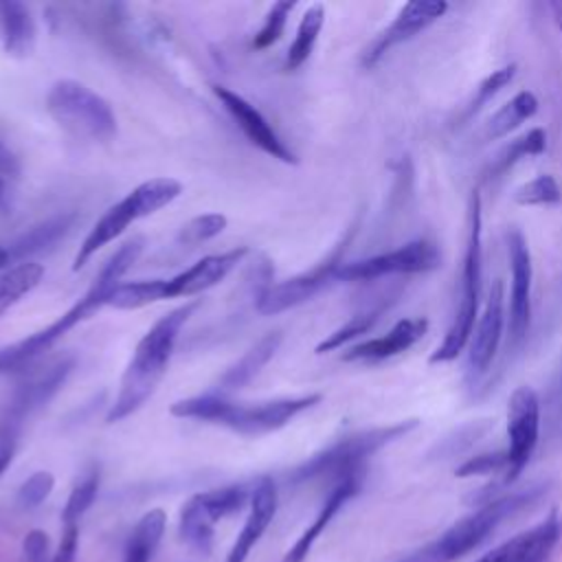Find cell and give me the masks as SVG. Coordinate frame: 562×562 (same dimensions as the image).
<instances>
[{
  "label": "cell",
  "instance_id": "cell-1",
  "mask_svg": "<svg viewBox=\"0 0 562 562\" xmlns=\"http://www.w3.org/2000/svg\"><path fill=\"white\" fill-rule=\"evenodd\" d=\"M195 307H198V301H191L171 310L169 314L158 318L147 329V334L138 340L132 353V360L123 371L119 393L105 415L108 424H114L134 415L156 393L160 380L167 373L178 336L187 325V321L191 318V314L195 312Z\"/></svg>",
  "mask_w": 562,
  "mask_h": 562
},
{
  "label": "cell",
  "instance_id": "cell-2",
  "mask_svg": "<svg viewBox=\"0 0 562 562\" xmlns=\"http://www.w3.org/2000/svg\"><path fill=\"white\" fill-rule=\"evenodd\" d=\"M143 237H134L130 241H125L99 270L97 279L92 281V285L88 288V292L70 307L66 310L55 323H50L48 327H44L42 331L0 349V371H13L20 369L22 364L33 362L35 358H40L48 347H53L66 331H70L75 325L83 323L86 318L94 316L101 307L108 305L110 294L116 290V285L121 283V277L132 268V263L140 257L143 252Z\"/></svg>",
  "mask_w": 562,
  "mask_h": 562
},
{
  "label": "cell",
  "instance_id": "cell-3",
  "mask_svg": "<svg viewBox=\"0 0 562 562\" xmlns=\"http://www.w3.org/2000/svg\"><path fill=\"white\" fill-rule=\"evenodd\" d=\"M323 400L321 393H307L299 397H279L257 404H239L222 393H204L171 404L169 413L180 419H198L226 426L239 435H266L283 428L303 411L316 406Z\"/></svg>",
  "mask_w": 562,
  "mask_h": 562
},
{
  "label": "cell",
  "instance_id": "cell-4",
  "mask_svg": "<svg viewBox=\"0 0 562 562\" xmlns=\"http://www.w3.org/2000/svg\"><path fill=\"white\" fill-rule=\"evenodd\" d=\"M483 215H481V195L474 189L468 204V239H465V255L459 277V296L457 307L446 329L443 340L430 353V364H443L454 360L470 342V336L476 325L479 312V294H481V272H483Z\"/></svg>",
  "mask_w": 562,
  "mask_h": 562
},
{
  "label": "cell",
  "instance_id": "cell-5",
  "mask_svg": "<svg viewBox=\"0 0 562 562\" xmlns=\"http://www.w3.org/2000/svg\"><path fill=\"white\" fill-rule=\"evenodd\" d=\"M540 496L538 487L514 492L483 503L470 516L450 525L439 538L400 558L397 562H454L485 542L509 516L529 507Z\"/></svg>",
  "mask_w": 562,
  "mask_h": 562
},
{
  "label": "cell",
  "instance_id": "cell-6",
  "mask_svg": "<svg viewBox=\"0 0 562 562\" xmlns=\"http://www.w3.org/2000/svg\"><path fill=\"white\" fill-rule=\"evenodd\" d=\"M182 193V184L176 178H149L134 187L123 200H119L114 206H110L99 222L90 228L86 239L81 241L75 259H72V270L83 268L90 257L114 241L119 235H123L134 222L154 215L156 211L165 209L171 204L178 195Z\"/></svg>",
  "mask_w": 562,
  "mask_h": 562
},
{
  "label": "cell",
  "instance_id": "cell-7",
  "mask_svg": "<svg viewBox=\"0 0 562 562\" xmlns=\"http://www.w3.org/2000/svg\"><path fill=\"white\" fill-rule=\"evenodd\" d=\"M419 426V419H402L391 426H378L369 430L353 432L349 437L338 439L336 443L327 446L312 459H307L303 465H299L292 472V481H310V479H334L338 481L340 476L364 470V463L371 454H375L380 448L389 446L391 441L408 435Z\"/></svg>",
  "mask_w": 562,
  "mask_h": 562
},
{
  "label": "cell",
  "instance_id": "cell-8",
  "mask_svg": "<svg viewBox=\"0 0 562 562\" xmlns=\"http://www.w3.org/2000/svg\"><path fill=\"white\" fill-rule=\"evenodd\" d=\"M46 110L64 130L90 140L108 143L119 130L112 105L99 92L75 79H59L50 86Z\"/></svg>",
  "mask_w": 562,
  "mask_h": 562
},
{
  "label": "cell",
  "instance_id": "cell-9",
  "mask_svg": "<svg viewBox=\"0 0 562 562\" xmlns=\"http://www.w3.org/2000/svg\"><path fill=\"white\" fill-rule=\"evenodd\" d=\"M360 220H356L347 233L340 237V241L331 248V252L316 263L314 268H310L307 272H301L292 279H285L281 283H272L266 285L259 296H257V312L272 316V314H281L285 310H292L305 301H310L314 294H318L327 283H331L338 274V268L345 263L342 255L347 250V246L351 244L356 231H358Z\"/></svg>",
  "mask_w": 562,
  "mask_h": 562
},
{
  "label": "cell",
  "instance_id": "cell-10",
  "mask_svg": "<svg viewBox=\"0 0 562 562\" xmlns=\"http://www.w3.org/2000/svg\"><path fill=\"white\" fill-rule=\"evenodd\" d=\"M441 266V250L428 237H417L395 250L342 263L336 279L340 281H371L389 274H419Z\"/></svg>",
  "mask_w": 562,
  "mask_h": 562
},
{
  "label": "cell",
  "instance_id": "cell-11",
  "mask_svg": "<svg viewBox=\"0 0 562 562\" xmlns=\"http://www.w3.org/2000/svg\"><path fill=\"white\" fill-rule=\"evenodd\" d=\"M540 437V400L533 386L520 384L507 400V470L503 483H514L529 463Z\"/></svg>",
  "mask_w": 562,
  "mask_h": 562
},
{
  "label": "cell",
  "instance_id": "cell-12",
  "mask_svg": "<svg viewBox=\"0 0 562 562\" xmlns=\"http://www.w3.org/2000/svg\"><path fill=\"white\" fill-rule=\"evenodd\" d=\"M507 257L512 270V292H509V316H507V351H516L527 338L531 325V279L533 263L531 250L525 235L512 226L505 233Z\"/></svg>",
  "mask_w": 562,
  "mask_h": 562
},
{
  "label": "cell",
  "instance_id": "cell-13",
  "mask_svg": "<svg viewBox=\"0 0 562 562\" xmlns=\"http://www.w3.org/2000/svg\"><path fill=\"white\" fill-rule=\"evenodd\" d=\"M505 329V288L501 279H494L485 299L483 314L479 316L468 342L465 382L476 384L492 367Z\"/></svg>",
  "mask_w": 562,
  "mask_h": 562
},
{
  "label": "cell",
  "instance_id": "cell-14",
  "mask_svg": "<svg viewBox=\"0 0 562 562\" xmlns=\"http://www.w3.org/2000/svg\"><path fill=\"white\" fill-rule=\"evenodd\" d=\"M448 11L446 0H411L406 2L397 15L391 20L386 29H382L375 40L364 48L360 64L362 68H373L393 46L404 44L435 24Z\"/></svg>",
  "mask_w": 562,
  "mask_h": 562
},
{
  "label": "cell",
  "instance_id": "cell-15",
  "mask_svg": "<svg viewBox=\"0 0 562 562\" xmlns=\"http://www.w3.org/2000/svg\"><path fill=\"white\" fill-rule=\"evenodd\" d=\"M213 94L217 101L224 105V110L231 114V119L237 123V127L244 132V136L263 154L285 162V165H296L299 158L290 149V145L277 134V130L268 123V119L252 105L248 103L241 94L233 92L226 86L215 83Z\"/></svg>",
  "mask_w": 562,
  "mask_h": 562
},
{
  "label": "cell",
  "instance_id": "cell-16",
  "mask_svg": "<svg viewBox=\"0 0 562 562\" xmlns=\"http://www.w3.org/2000/svg\"><path fill=\"white\" fill-rule=\"evenodd\" d=\"M560 518L551 512L542 522L514 536L474 562H544L560 540Z\"/></svg>",
  "mask_w": 562,
  "mask_h": 562
},
{
  "label": "cell",
  "instance_id": "cell-17",
  "mask_svg": "<svg viewBox=\"0 0 562 562\" xmlns=\"http://www.w3.org/2000/svg\"><path fill=\"white\" fill-rule=\"evenodd\" d=\"M428 331V318H402L397 321L384 336L369 338L364 342H358L349 347V351L342 353L345 362H382L389 358H395L411 349L422 336Z\"/></svg>",
  "mask_w": 562,
  "mask_h": 562
},
{
  "label": "cell",
  "instance_id": "cell-18",
  "mask_svg": "<svg viewBox=\"0 0 562 562\" xmlns=\"http://www.w3.org/2000/svg\"><path fill=\"white\" fill-rule=\"evenodd\" d=\"M364 472H367V468L349 472V474L340 476L338 481H334V487L327 494V498H325L321 512L316 514L314 522L299 536V540L288 549V553L283 555L281 562H303L307 558L314 542L327 529V525L334 520V516L347 505V501H351L360 492L362 481H364Z\"/></svg>",
  "mask_w": 562,
  "mask_h": 562
},
{
  "label": "cell",
  "instance_id": "cell-19",
  "mask_svg": "<svg viewBox=\"0 0 562 562\" xmlns=\"http://www.w3.org/2000/svg\"><path fill=\"white\" fill-rule=\"evenodd\" d=\"M246 255H248V248L239 246V248H233V250H226L220 255L202 257L184 272L167 279V299L193 296V294H200V292L217 285Z\"/></svg>",
  "mask_w": 562,
  "mask_h": 562
},
{
  "label": "cell",
  "instance_id": "cell-20",
  "mask_svg": "<svg viewBox=\"0 0 562 562\" xmlns=\"http://www.w3.org/2000/svg\"><path fill=\"white\" fill-rule=\"evenodd\" d=\"M274 514H277V487H274L272 479L263 476L252 487L250 514H248V518H246V522H244L226 562H246L252 547L259 542V538L263 536V531L272 522Z\"/></svg>",
  "mask_w": 562,
  "mask_h": 562
},
{
  "label": "cell",
  "instance_id": "cell-21",
  "mask_svg": "<svg viewBox=\"0 0 562 562\" xmlns=\"http://www.w3.org/2000/svg\"><path fill=\"white\" fill-rule=\"evenodd\" d=\"M75 360L72 358H59L48 362L42 369L31 371L29 375H24L7 395L9 400H13L20 408H24L29 415L35 413L37 408H42L66 382V378L72 371Z\"/></svg>",
  "mask_w": 562,
  "mask_h": 562
},
{
  "label": "cell",
  "instance_id": "cell-22",
  "mask_svg": "<svg viewBox=\"0 0 562 562\" xmlns=\"http://www.w3.org/2000/svg\"><path fill=\"white\" fill-rule=\"evenodd\" d=\"M35 20L26 4L18 0H0V40L7 55L24 59L35 48Z\"/></svg>",
  "mask_w": 562,
  "mask_h": 562
},
{
  "label": "cell",
  "instance_id": "cell-23",
  "mask_svg": "<svg viewBox=\"0 0 562 562\" xmlns=\"http://www.w3.org/2000/svg\"><path fill=\"white\" fill-rule=\"evenodd\" d=\"M281 345V334L279 331H270L266 334L261 340H257L235 364H231L224 375L220 378V393H228V391H239L244 389L250 380H255L259 375V371L274 358V353L279 351Z\"/></svg>",
  "mask_w": 562,
  "mask_h": 562
},
{
  "label": "cell",
  "instance_id": "cell-24",
  "mask_svg": "<svg viewBox=\"0 0 562 562\" xmlns=\"http://www.w3.org/2000/svg\"><path fill=\"white\" fill-rule=\"evenodd\" d=\"M538 112V97L531 90H520L516 92L507 103H503L481 127V143H492L509 132H514L520 123L529 121Z\"/></svg>",
  "mask_w": 562,
  "mask_h": 562
},
{
  "label": "cell",
  "instance_id": "cell-25",
  "mask_svg": "<svg viewBox=\"0 0 562 562\" xmlns=\"http://www.w3.org/2000/svg\"><path fill=\"white\" fill-rule=\"evenodd\" d=\"M547 149V132L542 127H531L525 134L512 138L507 145H503L492 162L483 171V180H498L505 176L516 162L529 156H540Z\"/></svg>",
  "mask_w": 562,
  "mask_h": 562
},
{
  "label": "cell",
  "instance_id": "cell-26",
  "mask_svg": "<svg viewBox=\"0 0 562 562\" xmlns=\"http://www.w3.org/2000/svg\"><path fill=\"white\" fill-rule=\"evenodd\" d=\"M165 527H167V514L160 507L143 514V518L136 522V527L127 538L123 562H151V555L162 540Z\"/></svg>",
  "mask_w": 562,
  "mask_h": 562
},
{
  "label": "cell",
  "instance_id": "cell-27",
  "mask_svg": "<svg viewBox=\"0 0 562 562\" xmlns=\"http://www.w3.org/2000/svg\"><path fill=\"white\" fill-rule=\"evenodd\" d=\"M75 213H66V215H55L50 220H44L42 224L29 228L22 237H18L13 241L9 250L11 259H24L26 255H33V252H40L53 244H57L75 224Z\"/></svg>",
  "mask_w": 562,
  "mask_h": 562
},
{
  "label": "cell",
  "instance_id": "cell-28",
  "mask_svg": "<svg viewBox=\"0 0 562 562\" xmlns=\"http://www.w3.org/2000/svg\"><path fill=\"white\" fill-rule=\"evenodd\" d=\"M323 24H325V7L321 2L307 7V11L303 13V18L299 22L294 42L290 44L288 55H285V68L288 70H296L310 59V55L316 46V40L323 31Z\"/></svg>",
  "mask_w": 562,
  "mask_h": 562
},
{
  "label": "cell",
  "instance_id": "cell-29",
  "mask_svg": "<svg viewBox=\"0 0 562 562\" xmlns=\"http://www.w3.org/2000/svg\"><path fill=\"white\" fill-rule=\"evenodd\" d=\"M44 277V266L37 261H20L0 274V316L22 296L37 288Z\"/></svg>",
  "mask_w": 562,
  "mask_h": 562
},
{
  "label": "cell",
  "instance_id": "cell-30",
  "mask_svg": "<svg viewBox=\"0 0 562 562\" xmlns=\"http://www.w3.org/2000/svg\"><path fill=\"white\" fill-rule=\"evenodd\" d=\"M162 299H167V279H140L132 283H119L110 294L108 305L116 310H138Z\"/></svg>",
  "mask_w": 562,
  "mask_h": 562
},
{
  "label": "cell",
  "instance_id": "cell-31",
  "mask_svg": "<svg viewBox=\"0 0 562 562\" xmlns=\"http://www.w3.org/2000/svg\"><path fill=\"white\" fill-rule=\"evenodd\" d=\"M213 520L206 516L195 496L187 501L180 512V536L198 553L206 555L213 544Z\"/></svg>",
  "mask_w": 562,
  "mask_h": 562
},
{
  "label": "cell",
  "instance_id": "cell-32",
  "mask_svg": "<svg viewBox=\"0 0 562 562\" xmlns=\"http://www.w3.org/2000/svg\"><path fill=\"white\" fill-rule=\"evenodd\" d=\"M250 494H252V490H248L241 483H235V485H226V487H217V490L195 494V498L202 505V509L206 512V516L213 522H217V520L239 512L250 501Z\"/></svg>",
  "mask_w": 562,
  "mask_h": 562
},
{
  "label": "cell",
  "instance_id": "cell-33",
  "mask_svg": "<svg viewBox=\"0 0 562 562\" xmlns=\"http://www.w3.org/2000/svg\"><path fill=\"white\" fill-rule=\"evenodd\" d=\"M26 419L29 415L22 408H18L13 402L7 400L0 406V476L9 470V465L15 459L20 435Z\"/></svg>",
  "mask_w": 562,
  "mask_h": 562
},
{
  "label": "cell",
  "instance_id": "cell-34",
  "mask_svg": "<svg viewBox=\"0 0 562 562\" xmlns=\"http://www.w3.org/2000/svg\"><path fill=\"white\" fill-rule=\"evenodd\" d=\"M384 305L380 307H371V310H362L358 314H353L345 325H340L338 329H334L327 338H323L318 345H316V353H327V351H334V349H340L342 345H347L349 340L367 334L380 318Z\"/></svg>",
  "mask_w": 562,
  "mask_h": 562
},
{
  "label": "cell",
  "instance_id": "cell-35",
  "mask_svg": "<svg viewBox=\"0 0 562 562\" xmlns=\"http://www.w3.org/2000/svg\"><path fill=\"white\" fill-rule=\"evenodd\" d=\"M514 75H516V64H507V66H503V68L492 70V72L476 86V94H474V97L468 101V105L461 110L457 125L468 123L476 112H481L483 105H485L487 101H492V99L514 79Z\"/></svg>",
  "mask_w": 562,
  "mask_h": 562
},
{
  "label": "cell",
  "instance_id": "cell-36",
  "mask_svg": "<svg viewBox=\"0 0 562 562\" xmlns=\"http://www.w3.org/2000/svg\"><path fill=\"white\" fill-rule=\"evenodd\" d=\"M514 202L520 206H551L562 202V189L551 173H540L514 191Z\"/></svg>",
  "mask_w": 562,
  "mask_h": 562
},
{
  "label": "cell",
  "instance_id": "cell-37",
  "mask_svg": "<svg viewBox=\"0 0 562 562\" xmlns=\"http://www.w3.org/2000/svg\"><path fill=\"white\" fill-rule=\"evenodd\" d=\"M99 492V472H90L88 476H83L70 492L64 509H61V520L64 525H72L79 522V518L92 507L94 498Z\"/></svg>",
  "mask_w": 562,
  "mask_h": 562
},
{
  "label": "cell",
  "instance_id": "cell-38",
  "mask_svg": "<svg viewBox=\"0 0 562 562\" xmlns=\"http://www.w3.org/2000/svg\"><path fill=\"white\" fill-rule=\"evenodd\" d=\"M228 220L226 215L222 213H204V215H198L193 220H189L180 233H178V241L184 244V246H198V244H204L217 235L224 233Z\"/></svg>",
  "mask_w": 562,
  "mask_h": 562
},
{
  "label": "cell",
  "instance_id": "cell-39",
  "mask_svg": "<svg viewBox=\"0 0 562 562\" xmlns=\"http://www.w3.org/2000/svg\"><path fill=\"white\" fill-rule=\"evenodd\" d=\"M296 7V2H290V0H279L274 2L268 13H266V20L261 24V29L257 31L255 40H252V48L257 50H263V48H270L274 42L281 40L283 35V29L288 24V15L290 11Z\"/></svg>",
  "mask_w": 562,
  "mask_h": 562
},
{
  "label": "cell",
  "instance_id": "cell-40",
  "mask_svg": "<svg viewBox=\"0 0 562 562\" xmlns=\"http://www.w3.org/2000/svg\"><path fill=\"white\" fill-rule=\"evenodd\" d=\"M53 487H55V476H53L50 472H46V470H37V472H33V474L20 485L18 496H15V498H18V505H20L22 509H33V507L42 505V503L50 496Z\"/></svg>",
  "mask_w": 562,
  "mask_h": 562
},
{
  "label": "cell",
  "instance_id": "cell-41",
  "mask_svg": "<svg viewBox=\"0 0 562 562\" xmlns=\"http://www.w3.org/2000/svg\"><path fill=\"white\" fill-rule=\"evenodd\" d=\"M507 470V457L505 450L498 452H485L468 459L461 468H457V476H474V474H490V472H503Z\"/></svg>",
  "mask_w": 562,
  "mask_h": 562
},
{
  "label": "cell",
  "instance_id": "cell-42",
  "mask_svg": "<svg viewBox=\"0 0 562 562\" xmlns=\"http://www.w3.org/2000/svg\"><path fill=\"white\" fill-rule=\"evenodd\" d=\"M22 553L26 562H53L48 551V536L42 529H31L22 540Z\"/></svg>",
  "mask_w": 562,
  "mask_h": 562
},
{
  "label": "cell",
  "instance_id": "cell-43",
  "mask_svg": "<svg viewBox=\"0 0 562 562\" xmlns=\"http://www.w3.org/2000/svg\"><path fill=\"white\" fill-rule=\"evenodd\" d=\"M77 547H79V525L77 522L64 525V533L57 551L53 553V562H75Z\"/></svg>",
  "mask_w": 562,
  "mask_h": 562
},
{
  "label": "cell",
  "instance_id": "cell-44",
  "mask_svg": "<svg viewBox=\"0 0 562 562\" xmlns=\"http://www.w3.org/2000/svg\"><path fill=\"white\" fill-rule=\"evenodd\" d=\"M0 176L7 180H15L20 176V160L15 158V154L0 140Z\"/></svg>",
  "mask_w": 562,
  "mask_h": 562
},
{
  "label": "cell",
  "instance_id": "cell-45",
  "mask_svg": "<svg viewBox=\"0 0 562 562\" xmlns=\"http://www.w3.org/2000/svg\"><path fill=\"white\" fill-rule=\"evenodd\" d=\"M549 9H551V15H553V20H555V24H558V29L562 33V0L549 2Z\"/></svg>",
  "mask_w": 562,
  "mask_h": 562
},
{
  "label": "cell",
  "instance_id": "cell-46",
  "mask_svg": "<svg viewBox=\"0 0 562 562\" xmlns=\"http://www.w3.org/2000/svg\"><path fill=\"white\" fill-rule=\"evenodd\" d=\"M0 211H9V191H7V180L0 176Z\"/></svg>",
  "mask_w": 562,
  "mask_h": 562
},
{
  "label": "cell",
  "instance_id": "cell-47",
  "mask_svg": "<svg viewBox=\"0 0 562 562\" xmlns=\"http://www.w3.org/2000/svg\"><path fill=\"white\" fill-rule=\"evenodd\" d=\"M9 261H11V255H9V250L0 246V270H2V268H4Z\"/></svg>",
  "mask_w": 562,
  "mask_h": 562
}]
</instances>
